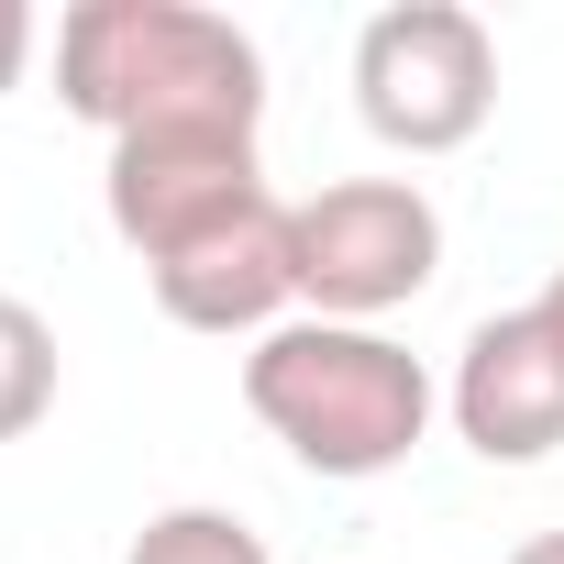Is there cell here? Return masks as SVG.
I'll use <instances>...</instances> for the list:
<instances>
[{
	"mask_svg": "<svg viewBox=\"0 0 564 564\" xmlns=\"http://www.w3.org/2000/svg\"><path fill=\"white\" fill-rule=\"evenodd\" d=\"M443 410H454L465 454H487V465H542V454L564 443V344L542 333L531 300L465 333Z\"/></svg>",
	"mask_w": 564,
	"mask_h": 564,
	"instance_id": "7",
	"label": "cell"
},
{
	"mask_svg": "<svg viewBox=\"0 0 564 564\" xmlns=\"http://www.w3.org/2000/svg\"><path fill=\"white\" fill-rule=\"evenodd\" d=\"M100 199H111V232L155 265L188 232L254 210L265 199V166H254V133H133V144H111Z\"/></svg>",
	"mask_w": 564,
	"mask_h": 564,
	"instance_id": "6",
	"label": "cell"
},
{
	"mask_svg": "<svg viewBox=\"0 0 564 564\" xmlns=\"http://www.w3.org/2000/svg\"><path fill=\"white\" fill-rule=\"evenodd\" d=\"M56 100L133 144V133H254L265 56L232 12L199 0H78L56 23Z\"/></svg>",
	"mask_w": 564,
	"mask_h": 564,
	"instance_id": "1",
	"label": "cell"
},
{
	"mask_svg": "<svg viewBox=\"0 0 564 564\" xmlns=\"http://www.w3.org/2000/svg\"><path fill=\"white\" fill-rule=\"evenodd\" d=\"M56 410V322L0 289V443H23Z\"/></svg>",
	"mask_w": 564,
	"mask_h": 564,
	"instance_id": "8",
	"label": "cell"
},
{
	"mask_svg": "<svg viewBox=\"0 0 564 564\" xmlns=\"http://www.w3.org/2000/svg\"><path fill=\"white\" fill-rule=\"evenodd\" d=\"M243 410L289 443L311 476H388L432 432V366L366 322H276L243 355Z\"/></svg>",
	"mask_w": 564,
	"mask_h": 564,
	"instance_id": "2",
	"label": "cell"
},
{
	"mask_svg": "<svg viewBox=\"0 0 564 564\" xmlns=\"http://www.w3.org/2000/svg\"><path fill=\"white\" fill-rule=\"evenodd\" d=\"M122 564H276V553H265L232 509H155Z\"/></svg>",
	"mask_w": 564,
	"mask_h": 564,
	"instance_id": "9",
	"label": "cell"
},
{
	"mask_svg": "<svg viewBox=\"0 0 564 564\" xmlns=\"http://www.w3.org/2000/svg\"><path fill=\"white\" fill-rule=\"evenodd\" d=\"M531 311H542V333H553V344H564V265H553V276H542V300H531Z\"/></svg>",
	"mask_w": 564,
	"mask_h": 564,
	"instance_id": "11",
	"label": "cell"
},
{
	"mask_svg": "<svg viewBox=\"0 0 564 564\" xmlns=\"http://www.w3.org/2000/svg\"><path fill=\"white\" fill-rule=\"evenodd\" d=\"M355 111L399 155H454L498 111V34L465 0H388L355 34Z\"/></svg>",
	"mask_w": 564,
	"mask_h": 564,
	"instance_id": "3",
	"label": "cell"
},
{
	"mask_svg": "<svg viewBox=\"0 0 564 564\" xmlns=\"http://www.w3.org/2000/svg\"><path fill=\"white\" fill-rule=\"evenodd\" d=\"M144 289H155V311L177 333H254L265 344L289 322V300H300V210L265 188L254 210H232V221L188 232L177 254H155Z\"/></svg>",
	"mask_w": 564,
	"mask_h": 564,
	"instance_id": "5",
	"label": "cell"
},
{
	"mask_svg": "<svg viewBox=\"0 0 564 564\" xmlns=\"http://www.w3.org/2000/svg\"><path fill=\"white\" fill-rule=\"evenodd\" d=\"M443 276V210L410 177H333L300 199V300L311 322H388Z\"/></svg>",
	"mask_w": 564,
	"mask_h": 564,
	"instance_id": "4",
	"label": "cell"
},
{
	"mask_svg": "<svg viewBox=\"0 0 564 564\" xmlns=\"http://www.w3.org/2000/svg\"><path fill=\"white\" fill-rule=\"evenodd\" d=\"M23 56H34V12H23V0H0V89L23 78Z\"/></svg>",
	"mask_w": 564,
	"mask_h": 564,
	"instance_id": "10",
	"label": "cell"
},
{
	"mask_svg": "<svg viewBox=\"0 0 564 564\" xmlns=\"http://www.w3.org/2000/svg\"><path fill=\"white\" fill-rule=\"evenodd\" d=\"M509 564H564V531H531V542H520Z\"/></svg>",
	"mask_w": 564,
	"mask_h": 564,
	"instance_id": "12",
	"label": "cell"
}]
</instances>
